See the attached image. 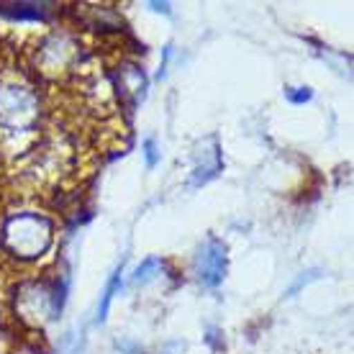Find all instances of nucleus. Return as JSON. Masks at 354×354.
Instances as JSON below:
<instances>
[{
    "label": "nucleus",
    "instance_id": "nucleus-5",
    "mask_svg": "<svg viewBox=\"0 0 354 354\" xmlns=\"http://www.w3.org/2000/svg\"><path fill=\"white\" fill-rule=\"evenodd\" d=\"M288 100L290 103H306V100H310V90L303 88L301 93H288Z\"/></svg>",
    "mask_w": 354,
    "mask_h": 354
},
{
    "label": "nucleus",
    "instance_id": "nucleus-4",
    "mask_svg": "<svg viewBox=\"0 0 354 354\" xmlns=\"http://www.w3.org/2000/svg\"><path fill=\"white\" fill-rule=\"evenodd\" d=\"M144 149H147V165H149V167H154V165H157V149H154V142H151V139H147Z\"/></svg>",
    "mask_w": 354,
    "mask_h": 354
},
{
    "label": "nucleus",
    "instance_id": "nucleus-1",
    "mask_svg": "<svg viewBox=\"0 0 354 354\" xmlns=\"http://www.w3.org/2000/svg\"><path fill=\"white\" fill-rule=\"evenodd\" d=\"M198 270H201V280H203L205 285L221 283V277H223V247L216 239L208 241V247L201 252Z\"/></svg>",
    "mask_w": 354,
    "mask_h": 354
},
{
    "label": "nucleus",
    "instance_id": "nucleus-3",
    "mask_svg": "<svg viewBox=\"0 0 354 354\" xmlns=\"http://www.w3.org/2000/svg\"><path fill=\"white\" fill-rule=\"evenodd\" d=\"M157 265H160L157 259H147V262H144V265L136 270V277H133V280H136V283H144V280H149V277H151L149 270H151V267H157Z\"/></svg>",
    "mask_w": 354,
    "mask_h": 354
},
{
    "label": "nucleus",
    "instance_id": "nucleus-2",
    "mask_svg": "<svg viewBox=\"0 0 354 354\" xmlns=\"http://www.w3.org/2000/svg\"><path fill=\"white\" fill-rule=\"evenodd\" d=\"M118 274H121V272H118ZM118 274H115L113 280H111L106 295H103V303H100V310H97V319H100V321H106L108 306H111V301H113V292H115V288H118Z\"/></svg>",
    "mask_w": 354,
    "mask_h": 354
}]
</instances>
